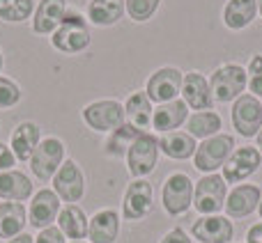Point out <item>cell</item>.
I'll return each instance as SVG.
<instances>
[{"label": "cell", "instance_id": "obj_1", "mask_svg": "<svg viewBox=\"0 0 262 243\" xmlns=\"http://www.w3.org/2000/svg\"><path fill=\"white\" fill-rule=\"evenodd\" d=\"M90 41H92V32L90 26H88V18L78 9L67 7L62 23L51 35V46L62 55H78L83 51H88Z\"/></svg>", "mask_w": 262, "mask_h": 243}, {"label": "cell", "instance_id": "obj_2", "mask_svg": "<svg viewBox=\"0 0 262 243\" xmlns=\"http://www.w3.org/2000/svg\"><path fill=\"white\" fill-rule=\"evenodd\" d=\"M209 87H212L214 101L219 104H232L235 99H239L244 94V90L249 87V74L242 64H223L209 78Z\"/></svg>", "mask_w": 262, "mask_h": 243}, {"label": "cell", "instance_id": "obj_3", "mask_svg": "<svg viewBox=\"0 0 262 243\" xmlns=\"http://www.w3.org/2000/svg\"><path fill=\"white\" fill-rule=\"evenodd\" d=\"M232 152H235V138L230 133H216L198 144L193 154V167L205 175H214L219 167L226 165Z\"/></svg>", "mask_w": 262, "mask_h": 243}, {"label": "cell", "instance_id": "obj_4", "mask_svg": "<svg viewBox=\"0 0 262 243\" xmlns=\"http://www.w3.org/2000/svg\"><path fill=\"white\" fill-rule=\"evenodd\" d=\"M64 142L55 135L41 138V142L37 144V149L30 156V172L37 177L39 181H51L55 177V172L60 170V165L64 163Z\"/></svg>", "mask_w": 262, "mask_h": 243}, {"label": "cell", "instance_id": "obj_5", "mask_svg": "<svg viewBox=\"0 0 262 243\" xmlns=\"http://www.w3.org/2000/svg\"><path fill=\"white\" fill-rule=\"evenodd\" d=\"M159 152H161L159 149V138L154 133L143 131L127 152L129 175L134 179H145L147 175H152L159 163Z\"/></svg>", "mask_w": 262, "mask_h": 243}, {"label": "cell", "instance_id": "obj_6", "mask_svg": "<svg viewBox=\"0 0 262 243\" xmlns=\"http://www.w3.org/2000/svg\"><path fill=\"white\" fill-rule=\"evenodd\" d=\"M226 198H228V184L216 172L205 175L193 186V207L203 216H216L226 207Z\"/></svg>", "mask_w": 262, "mask_h": 243}, {"label": "cell", "instance_id": "obj_7", "mask_svg": "<svg viewBox=\"0 0 262 243\" xmlns=\"http://www.w3.org/2000/svg\"><path fill=\"white\" fill-rule=\"evenodd\" d=\"M161 204L168 216H184L193 207V181L184 172H172L161 188Z\"/></svg>", "mask_w": 262, "mask_h": 243}, {"label": "cell", "instance_id": "obj_8", "mask_svg": "<svg viewBox=\"0 0 262 243\" xmlns=\"http://www.w3.org/2000/svg\"><path fill=\"white\" fill-rule=\"evenodd\" d=\"M81 117L97 133H111L118 126H122L127 117H124V106L115 99H99L88 104L81 110Z\"/></svg>", "mask_w": 262, "mask_h": 243}, {"label": "cell", "instance_id": "obj_9", "mask_svg": "<svg viewBox=\"0 0 262 243\" xmlns=\"http://www.w3.org/2000/svg\"><path fill=\"white\" fill-rule=\"evenodd\" d=\"M51 181H53L55 195L62 202L76 204L85 195V175H83L81 165L72 158H64V163L60 165V170L55 172V177Z\"/></svg>", "mask_w": 262, "mask_h": 243}, {"label": "cell", "instance_id": "obj_10", "mask_svg": "<svg viewBox=\"0 0 262 243\" xmlns=\"http://www.w3.org/2000/svg\"><path fill=\"white\" fill-rule=\"evenodd\" d=\"M182 78L184 74L175 67H161L147 78V85H145V94L149 96L152 104H168V101H175L182 94Z\"/></svg>", "mask_w": 262, "mask_h": 243}, {"label": "cell", "instance_id": "obj_11", "mask_svg": "<svg viewBox=\"0 0 262 243\" xmlns=\"http://www.w3.org/2000/svg\"><path fill=\"white\" fill-rule=\"evenodd\" d=\"M232 126L242 138H253L262 129V104L258 96L242 94L232 101Z\"/></svg>", "mask_w": 262, "mask_h": 243}, {"label": "cell", "instance_id": "obj_12", "mask_svg": "<svg viewBox=\"0 0 262 243\" xmlns=\"http://www.w3.org/2000/svg\"><path fill=\"white\" fill-rule=\"evenodd\" d=\"M154 202V188L149 181L145 179H134L124 190L122 198V218L124 221H143L149 211H152Z\"/></svg>", "mask_w": 262, "mask_h": 243}, {"label": "cell", "instance_id": "obj_13", "mask_svg": "<svg viewBox=\"0 0 262 243\" xmlns=\"http://www.w3.org/2000/svg\"><path fill=\"white\" fill-rule=\"evenodd\" d=\"M262 165V154L258 147H237L230 154V158L223 165V179L226 184H239V181L249 179L253 172H258Z\"/></svg>", "mask_w": 262, "mask_h": 243}, {"label": "cell", "instance_id": "obj_14", "mask_svg": "<svg viewBox=\"0 0 262 243\" xmlns=\"http://www.w3.org/2000/svg\"><path fill=\"white\" fill-rule=\"evenodd\" d=\"M60 198L55 195L53 188H41L32 195L30 207H28V223H30L35 230H44L51 227L58 221L60 213Z\"/></svg>", "mask_w": 262, "mask_h": 243}, {"label": "cell", "instance_id": "obj_15", "mask_svg": "<svg viewBox=\"0 0 262 243\" xmlns=\"http://www.w3.org/2000/svg\"><path fill=\"white\" fill-rule=\"evenodd\" d=\"M182 101H184L189 108H193L195 113L200 110H212L214 108V94L209 81L198 71H186L182 78Z\"/></svg>", "mask_w": 262, "mask_h": 243}, {"label": "cell", "instance_id": "obj_16", "mask_svg": "<svg viewBox=\"0 0 262 243\" xmlns=\"http://www.w3.org/2000/svg\"><path fill=\"white\" fill-rule=\"evenodd\" d=\"M191 236L200 243H230L235 239V227L226 216H203L191 225Z\"/></svg>", "mask_w": 262, "mask_h": 243}, {"label": "cell", "instance_id": "obj_17", "mask_svg": "<svg viewBox=\"0 0 262 243\" xmlns=\"http://www.w3.org/2000/svg\"><path fill=\"white\" fill-rule=\"evenodd\" d=\"M260 200H262V188L258 184H242L235 186L232 193L226 198V213L228 218H246L260 207Z\"/></svg>", "mask_w": 262, "mask_h": 243}, {"label": "cell", "instance_id": "obj_18", "mask_svg": "<svg viewBox=\"0 0 262 243\" xmlns=\"http://www.w3.org/2000/svg\"><path fill=\"white\" fill-rule=\"evenodd\" d=\"M67 14V0H39L32 14V32L35 35H53Z\"/></svg>", "mask_w": 262, "mask_h": 243}, {"label": "cell", "instance_id": "obj_19", "mask_svg": "<svg viewBox=\"0 0 262 243\" xmlns=\"http://www.w3.org/2000/svg\"><path fill=\"white\" fill-rule=\"evenodd\" d=\"M35 195V184L21 170L0 172V200L3 202H26Z\"/></svg>", "mask_w": 262, "mask_h": 243}, {"label": "cell", "instance_id": "obj_20", "mask_svg": "<svg viewBox=\"0 0 262 243\" xmlns=\"http://www.w3.org/2000/svg\"><path fill=\"white\" fill-rule=\"evenodd\" d=\"M41 142V131L35 121H21L16 124V129L12 131V138H9V149H12L14 158L21 163L30 161L32 152L37 149V144Z\"/></svg>", "mask_w": 262, "mask_h": 243}, {"label": "cell", "instance_id": "obj_21", "mask_svg": "<svg viewBox=\"0 0 262 243\" xmlns=\"http://www.w3.org/2000/svg\"><path fill=\"white\" fill-rule=\"evenodd\" d=\"M120 234V213L115 209H101L90 218L88 239L92 243H115Z\"/></svg>", "mask_w": 262, "mask_h": 243}, {"label": "cell", "instance_id": "obj_22", "mask_svg": "<svg viewBox=\"0 0 262 243\" xmlns=\"http://www.w3.org/2000/svg\"><path fill=\"white\" fill-rule=\"evenodd\" d=\"M127 14L124 0H90L85 7V18L88 23L97 28H111L115 23L122 21Z\"/></svg>", "mask_w": 262, "mask_h": 243}, {"label": "cell", "instance_id": "obj_23", "mask_svg": "<svg viewBox=\"0 0 262 243\" xmlns=\"http://www.w3.org/2000/svg\"><path fill=\"white\" fill-rule=\"evenodd\" d=\"M186 119H189V106H186L182 99L161 104L159 108H154V113H152V126L159 131V133L177 131Z\"/></svg>", "mask_w": 262, "mask_h": 243}, {"label": "cell", "instance_id": "obj_24", "mask_svg": "<svg viewBox=\"0 0 262 243\" xmlns=\"http://www.w3.org/2000/svg\"><path fill=\"white\" fill-rule=\"evenodd\" d=\"M58 227L67 239L72 241H83L88 239V225H90V218L83 211L78 204H67V207L60 209L58 213Z\"/></svg>", "mask_w": 262, "mask_h": 243}, {"label": "cell", "instance_id": "obj_25", "mask_svg": "<svg viewBox=\"0 0 262 243\" xmlns=\"http://www.w3.org/2000/svg\"><path fill=\"white\" fill-rule=\"evenodd\" d=\"M28 223V211L23 202H0V239L12 241L23 234Z\"/></svg>", "mask_w": 262, "mask_h": 243}, {"label": "cell", "instance_id": "obj_26", "mask_svg": "<svg viewBox=\"0 0 262 243\" xmlns=\"http://www.w3.org/2000/svg\"><path fill=\"white\" fill-rule=\"evenodd\" d=\"M159 149L166 154L168 158H175V161H186L195 154L198 144L195 138L186 131H170V133H163L159 138Z\"/></svg>", "mask_w": 262, "mask_h": 243}, {"label": "cell", "instance_id": "obj_27", "mask_svg": "<svg viewBox=\"0 0 262 243\" xmlns=\"http://www.w3.org/2000/svg\"><path fill=\"white\" fill-rule=\"evenodd\" d=\"M258 16V0H228L223 7V23L230 30H244Z\"/></svg>", "mask_w": 262, "mask_h": 243}, {"label": "cell", "instance_id": "obj_28", "mask_svg": "<svg viewBox=\"0 0 262 243\" xmlns=\"http://www.w3.org/2000/svg\"><path fill=\"white\" fill-rule=\"evenodd\" d=\"M152 101L145 92H134L127 101H124V117H127L129 124H134L136 129L145 131L149 124H152Z\"/></svg>", "mask_w": 262, "mask_h": 243}, {"label": "cell", "instance_id": "obj_29", "mask_svg": "<svg viewBox=\"0 0 262 243\" xmlns=\"http://www.w3.org/2000/svg\"><path fill=\"white\" fill-rule=\"evenodd\" d=\"M143 133L140 129H136L134 124L124 121L122 126H118L115 131H111L108 138H106V144H104V152L106 156H113V158H122L127 156L129 147L136 142V138Z\"/></svg>", "mask_w": 262, "mask_h": 243}, {"label": "cell", "instance_id": "obj_30", "mask_svg": "<svg viewBox=\"0 0 262 243\" xmlns=\"http://www.w3.org/2000/svg\"><path fill=\"white\" fill-rule=\"evenodd\" d=\"M186 133H191L193 138H200V140H207L212 135L219 133L221 129V115L214 113V110H200V113H193L189 115L186 119Z\"/></svg>", "mask_w": 262, "mask_h": 243}, {"label": "cell", "instance_id": "obj_31", "mask_svg": "<svg viewBox=\"0 0 262 243\" xmlns=\"http://www.w3.org/2000/svg\"><path fill=\"white\" fill-rule=\"evenodd\" d=\"M35 0H0V21L23 23L35 14Z\"/></svg>", "mask_w": 262, "mask_h": 243}, {"label": "cell", "instance_id": "obj_32", "mask_svg": "<svg viewBox=\"0 0 262 243\" xmlns=\"http://www.w3.org/2000/svg\"><path fill=\"white\" fill-rule=\"evenodd\" d=\"M124 7L134 23H145L157 14V9L161 7V0H124Z\"/></svg>", "mask_w": 262, "mask_h": 243}, {"label": "cell", "instance_id": "obj_33", "mask_svg": "<svg viewBox=\"0 0 262 243\" xmlns=\"http://www.w3.org/2000/svg\"><path fill=\"white\" fill-rule=\"evenodd\" d=\"M18 101H21V87L16 85V81L0 76V110L14 108Z\"/></svg>", "mask_w": 262, "mask_h": 243}, {"label": "cell", "instance_id": "obj_34", "mask_svg": "<svg viewBox=\"0 0 262 243\" xmlns=\"http://www.w3.org/2000/svg\"><path fill=\"white\" fill-rule=\"evenodd\" d=\"M246 74H249V90L253 96H262V53H255L251 58L249 67H246Z\"/></svg>", "mask_w": 262, "mask_h": 243}, {"label": "cell", "instance_id": "obj_35", "mask_svg": "<svg viewBox=\"0 0 262 243\" xmlns=\"http://www.w3.org/2000/svg\"><path fill=\"white\" fill-rule=\"evenodd\" d=\"M35 243H67V236L60 232V227H44L39 230V234L35 236Z\"/></svg>", "mask_w": 262, "mask_h": 243}, {"label": "cell", "instance_id": "obj_36", "mask_svg": "<svg viewBox=\"0 0 262 243\" xmlns=\"http://www.w3.org/2000/svg\"><path fill=\"white\" fill-rule=\"evenodd\" d=\"M14 163H16V158H14L12 149H9L5 142H0V172H5V170H12V167H14Z\"/></svg>", "mask_w": 262, "mask_h": 243}, {"label": "cell", "instance_id": "obj_37", "mask_svg": "<svg viewBox=\"0 0 262 243\" xmlns=\"http://www.w3.org/2000/svg\"><path fill=\"white\" fill-rule=\"evenodd\" d=\"M159 243H191V239L186 236V232L182 230V227H172V230L168 232Z\"/></svg>", "mask_w": 262, "mask_h": 243}, {"label": "cell", "instance_id": "obj_38", "mask_svg": "<svg viewBox=\"0 0 262 243\" xmlns=\"http://www.w3.org/2000/svg\"><path fill=\"white\" fill-rule=\"evenodd\" d=\"M246 243H262V223L253 225L246 232Z\"/></svg>", "mask_w": 262, "mask_h": 243}, {"label": "cell", "instance_id": "obj_39", "mask_svg": "<svg viewBox=\"0 0 262 243\" xmlns=\"http://www.w3.org/2000/svg\"><path fill=\"white\" fill-rule=\"evenodd\" d=\"M7 243H35V236H30V234H18V236H14L12 241H7Z\"/></svg>", "mask_w": 262, "mask_h": 243}, {"label": "cell", "instance_id": "obj_40", "mask_svg": "<svg viewBox=\"0 0 262 243\" xmlns=\"http://www.w3.org/2000/svg\"><path fill=\"white\" fill-rule=\"evenodd\" d=\"M255 144H258V152L262 154V129H260V133L255 135Z\"/></svg>", "mask_w": 262, "mask_h": 243}, {"label": "cell", "instance_id": "obj_41", "mask_svg": "<svg viewBox=\"0 0 262 243\" xmlns=\"http://www.w3.org/2000/svg\"><path fill=\"white\" fill-rule=\"evenodd\" d=\"M3 64H5V58H3V51H0V71H3Z\"/></svg>", "mask_w": 262, "mask_h": 243}, {"label": "cell", "instance_id": "obj_42", "mask_svg": "<svg viewBox=\"0 0 262 243\" xmlns=\"http://www.w3.org/2000/svg\"><path fill=\"white\" fill-rule=\"evenodd\" d=\"M258 14L262 16V0H258Z\"/></svg>", "mask_w": 262, "mask_h": 243}, {"label": "cell", "instance_id": "obj_43", "mask_svg": "<svg viewBox=\"0 0 262 243\" xmlns=\"http://www.w3.org/2000/svg\"><path fill=\"white\" fill-rule=\"evenodd\" d=\"M258 211H260V218H262V200H260V207H258Z\"/></svg>", "mask_w": 262, "mask_h": 243}, {"label": "cell", "instance_id": "obj_44", "mask_svg": "<svg viewBox=\"0 0 262 243\" xmlns=\"http://www.w3.org/2000/svg\"><path fill=\"white\" fill-rule=\"evenodd\" d=\"M72 243H85V241H72Z\"/></svg>", "mask_w": 262, "mask_h": 243}]
</instances>
